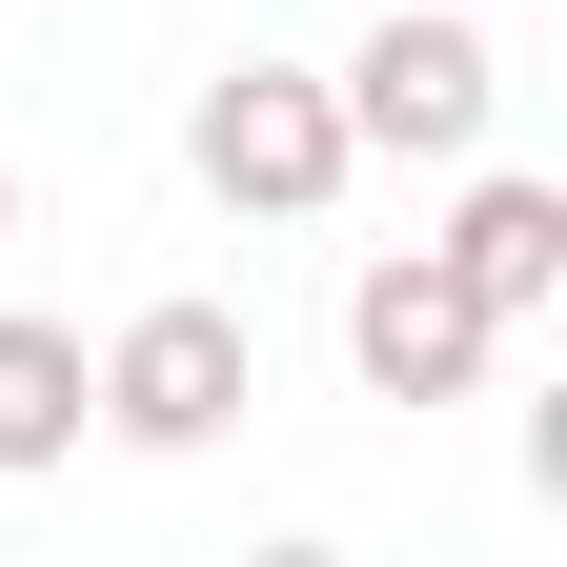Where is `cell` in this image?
I'll list each match as a JSON object with an SVG mask.
<instances>
[{"instance_id": "obj_6", "label": "cell", "mask_w": 567, "mask_h": 567, "mask_svg": "<svg viewBox=\"0 0 567 567\" xmlns=\"http://www.w3.org/2000/svg\"><path fill=\"white\" fill-rule=\"evenodd\" d=\"M41 466H82V324L0 305V486H41Z\"/></svg>"}, {"instance_id": "obj_7", "label": "cell", "mask_w": 567, "mask_h": 567, "mask_svg": "<svg viewBox=\"0 0 567 567\" xmlns=\"http://www.w3.org/2000/svg\"><path fill=\"white\" fill-rule=\"evenodd\" d=\"M0 244H21V163H0Z\"/></svg>"}, {"instance_id": "obj_4", "label": "cell", "mask_w": 567, "mask_h": 567, "mask_svg": "<svg viewBox=\"0 0 567 567\" xmlns=\"http://www.w3.org/2000/svg\"><path fill=\"white\" fill-rule=\"evenodd\" d=\"M344 365H365V405H466L507 365V324H486V284L446 244H365L344 264Z\"/></svg>"}, {"instance_id": "obj_2", "label": "cell", "mask_w": 567, "mask_h": 567, "mask_svg": "<svg viewBox=\"0 0 567 567\" xmlns=\"http://www.w3.org/2000/svg\"><path fill=\"white\" fill-rule=\"evenodd\" d=\"M324 102H344L365 163H486V122H507V41H486L466 0H385V21L324 61Z\"/></svg>"}, {"instance_id": "obj_3", "label": "cell", "mask_w": 567, "mask_h": 567, "mask_svg": "<svg viewBox=\"0 0 567 567\" xmlns=\"http://www.w3.org/2000/svg\"><path fill=\"white\" fill-rule=\"evenodd\" d=\"M183 163H203V203H244V224H324L344 183H365V142H344V102H324V61H224V82L183 102Z\"/></svg>"}, {"instance_id": "obj_1", "label": "cell", "mask_w": 567, "mask_h": 567, "mask_svg": "<svg viewBox=\"0 0 567 567\" xmlns=\"http://www.w3.org/2000/svg\"><path fill=\"white\" fill-rule=\"evenodd\" d=\"M244 405H264V324H244V305H203V284L122 305V324H102V365H82V425H102V446H142V466L224 446Z\"/></svg>"}, {"instance_id": "obj_5", "label": "cell", "mask_w": 567, "mask_h": 567, "mask_svg": "<svg viewBox=\"0 0 567 567\" xmlns=\"http://www.w3.org/2000/svg\"><path fill=\"white\" fill-rule=\"evenodd\" d=\"M446 264L486 284V324H547V305H567V183H527V163H466V203H446Z\"/></svg>"}]
</instances>
